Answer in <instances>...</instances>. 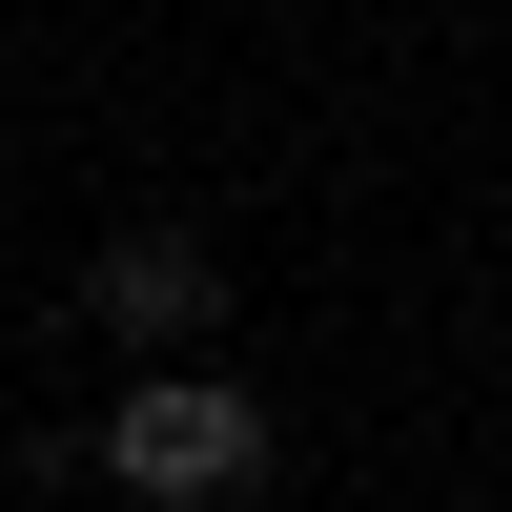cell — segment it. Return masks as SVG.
Listing matches in <instances>:
<instances>
[{"label":"cell","mask_w":512,"mask_h":512,"mask_svg":"<svg viewBox=\"0 0 512 512\" xmlns=\"http://www.w3.org/2000/svg\"><path fill=\"white\" fill-rule=\"evenodd\" d=\"M103 492H144V512H226V492H267V390L246 369H205V349H144V390H103Z\"/></svg>","instance_id":"6da1fadb"},{"label":"cell","mask_w":512,"mask_h":512,"mask_svg":"<svg viewBox=\"0 0 512 512\" xmlns=\"http://www.w3.org/2000/svg\"><path fill=\"white\" fill-rule=\"evenodd\" d=\"M82 328H103V349H205V328H226V246L205 226H103L82 246Z\"/></svg>","instance_id":"7a4b0ae2"}]
</instances>
